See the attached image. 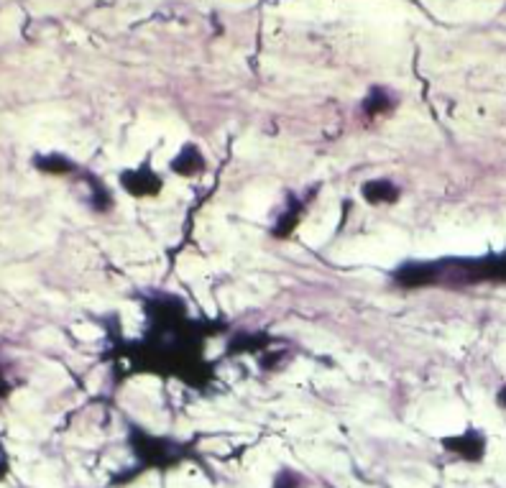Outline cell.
<instances>
[{
	"label": "cell",
	"mask_w": 506,
	"mask_h": 488,
	"mask_svg": "<svg viewBox=\"0 0 506 488\" xmlns=\"http://www.w3.org/2000/svg\"><path fill=\"white\" fill-rule=\"evenodd\" d=\"M129 445L136 455V468L123 484L133 481L144 470H169L182 466V463H189V460H200V455L185 443H177V440H169V437H156V434H149V432L138 430V427H133L131 434H129Z\"/></svg>",
	"instance_id": "1"
},
{
	"label": "cell",
	"mask_w": 506,
	"mask_h": 488,
	"mask_svg": "<svg viewBox=\"0 0 506 488\" xmlns=\"http://www.w3.org/2000/svg\"><path fill=\"white\" fill-rule=\"evenodd\" d=\"M443 448L452 452V455H458V458H463V460H469V463H478L486 455V437L481 432L466 430L460 432V434L445 437Z\"/></svg>",
	"instance_id": "2"
},
{
	"label": "cell",
	"mask_w": 506,
	"mask_h": 488,
	"mask_svg": "<svg viewBox=\"0 0 506 488\" xmlns=\"http://www.w3.org/2000/svg\"><path fill=\"white\" fill-rule=\"evenodd\" d=\"M120 182H123V187L129 189L131 194H136V197H149V194H156V192L162 189V179H159L149 167L126 171V174L120 177Z\"/></svg>",
	"instance_id": "3"
},
{
	"label": "cell",
	"mask_w": 506,
	"mask_h": 488,
	"mask_svg": "<svg viewBox=\"0 0 506 488\" xmlns=\"http://www.w3.org/2000/svg\"><path fill=\"white\" fill-rule=\"evenodd\" d=\"M171 170L177 171V174L192 177V174H197V171L205 170V156H203L200 151L195 149V146H185V149H182L179 153H177V156H174V161H171Z\"/></svg>",
	"instance_id": "4"
},
{
	"label": "cell",
	"mask_w": 506,
	"mask_h": 488,
	"mask_svg": "<svg viewBox=\"0 0 506 488\" xmlns=\"http://www.w3.org/2000/svg\"><path fill=\"white\" fill-rule=\"evenodd\" d=\"M361 192H363V197H366L371 205L396 203V197H399V189L394 187V182H389V179H374V182H366Z\"/></svg>",
	"instance_id": "5"
},
{
	"label": "cell",
	"mask_w": 506,
	"mask_h": 488,
	"mask_svg": "<svg viewBox=\"0 0 506 488\" xmlns=\"http://www.w3.org/2000/svg\"><path fill=\"white\" fill-rule=\"evenodd\" d=\"M34 164H37V170L46 171V174H70V171H75V164L70 159L56 156V153H52V156H37Z\"/></svg>",
	"instance_id": "6"
},
{
	"label": "cell",
	"mask_w": 506,
	"mask_h": 488,
	"mask_svg": "<svg viewBox=\"0 0 506 488\" xmlns=\"http://www.w3.org/2000/svg\"><path fill=\"white\" fill-rule=\"evenodd\" d=\"M271 488H307V478L302 476L300 470L294 468H281L274 476V484Z\"/></svg>",
	"instance_id": "7"
},
{
	"label": "cell",
	"mask_w": 506,
	"mask_h": 488,
	"mask_svg": "<svg viewBox=\"0 0 506 488\" xmlns=\"http://www.w3.org/2000/svg\"><path fill=\"white\" fill-rule=\"evenodd\" d=\"M389 95L384 93V90H374V93L366 97V103H363V111L369 115H378L384 113V111H389Z\"/></svg>",
	"instance_id": "8"
},
{
	"label": "cell",
	"mask_w": 506,
	"mask_h": 488,
	"mask_svg": "<svg viewBox=\"0 0 506 488\" xmlns=\"http://www.w3.org/2000/svg\"><path fill=\"white\" fill-rule=\"evenodd\" d=\"M499 404L506 409V389H502V394H499Z\"/></svg>",
	"instance_id": "9"
}]
</instances>
